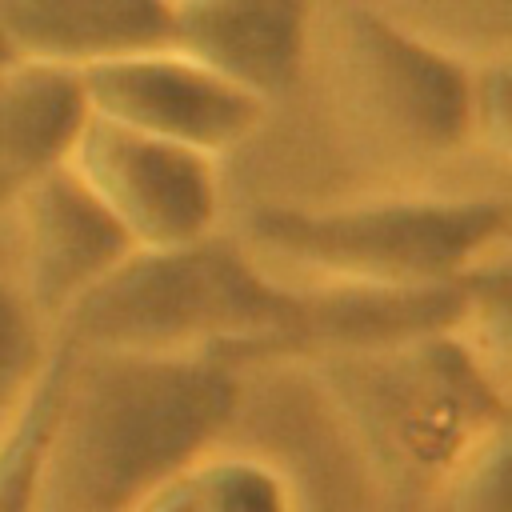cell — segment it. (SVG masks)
I'll return each mask as SVG.
<instances>
[{
	"mask_svg": "<svg viewBox=\"0 0 512 512\" xmlns=\"http://www.w3.org/2000/svg\"><path fill=\"white\" fill-rule=\"evenodd\" d=\"M4 220H16L20 260L12 280L52 332L80 296H88L128 252H136L72 164L32 184Z\"/></svg>",
	"mask_w": 512,
	"mask_h": 512,
	"instance_id": "cell-7",
	"label": "cell"
},
{
	"mask_svg": "<svg viewBox=\"0 0 512 512\" xmlns=\"http://www.w3.org/2000/svg\"><path fill=\"white\" fill-rule=\"evenodd\" d=\"M336 64L352 112L388 144L444 156L472 140V68L380 12L336 24Z\"/></svg>",
	"mask_w": 512,
	"mask_h": 512,
	"instance_id": "cell-4",
	"label": "cell"
},
{
	"mask_svg": "<svg viewBox=\"0 0 512 512\" xmlns=\"http://www.w3.org/2000/svg\"><path fill=\"white\" fill-rule=\"evenodd\" d=\"M80 76L92 116L208 152L216 160L252 140L268 112L264 100L172 48L120 56Z\"/></svg>",
	"mask_w": 512,
	"mask_h": 512,
	"instance_id": "cell-6",
	"label": "cell"
},
{
	"mask_svg": "<svg viewBox=\"0 0 512 512\" xmlns=\"http://www.w3.org/2000/svg\"><path fill=\"white\" fill-rule=\"evenodd\" d=\"M52 352H56L52 328L40 320V312L28 304L16 280L0 268V420L4 424L24 408Z\"/></svg>",
	"mask_w": 512,
	"mask_h": 512,
	"instance_id": "cell-12",
	"label": "cell"
},
{
	"mask_svg": "<svg viewBox=\"0 0 512 512\" xmlns=\"http://www.w3.org/2000/svg\"><path fill=\"white\" fill-rule=\"evenodd\" d=\"M508 232V208L484 196H388L356 204H264L248 216V248L272 252L324 284L448 288L484 272Z\"/></svg>",
	"mask_w": 512,
	"mask_h": 512,
	"instance_id": "cell-3",
	"label": "cell"
},
{
	"mask_svg": "<svg viewBox=\"0 0 512 512\" xmlns=\"http://www.w3.org/2000/svg\"><path fill=\"white\" fill-rule=\"evenodd\" d=\"M168 48L272 104L304 72L308 0H168Z\"/></svg>",
	"mask_w": 512,
	"mask_h": 512,
	"instance_id": "cell-8",
	"label": "cell"
},
{
	"mask_svg": "<svg viewBox=\"0 0 512 512\" xmlns=\"http://www.w3.org/2000/svg\"><path fill=\"white\" fill-rule=\"evenodd\" d=\"M60 368H64V344L56 340V352L44 368V376L36 380L32 396L24 400V408L4 424L0 436V512H28V496H32V468H36V448L60 388Z\"/></svg>",
	"mask_w": 512,
	"mask_h": 512,
	"instance_id": "cell-13",
	"label": "cell"
},
{
	"mask_svg": "<svg viewBox=\"0 0 512 512\" xmlns=\"http://www.w3.org/2000/svg\"><path fill=\"white\" fill-rule=\"evenodd\" d=\"M240 400L236 364L204 352L64 344L28 512H132L224 440Z\"/></svg>",
	"mask_w": 512,
	"mask_h": 512,
	"instance_id": "cell-1",
	"label": "cell"
},
{
	"mask_svg": "<svg viewBox=\"0 0 512 512\" xmlns=\"http://www.w3.org/2000/svg\"><path fill=\"white\" fill-rule=\"evenodd\" d=\"M68 164L132 248H176L220 228V172L208 152L92 116Z\"/></svg>",
	"mask_w": 512,
	"mask_h": 512,
	"instance_id": "cell-5",
	"label": "cell"
},
{
	"mask_svg": "<svg viewBox=\"0 0 512 512\" xmlns=\"http://www.w3.org/2000/svg\"><path fill=\"white\" fill-rule=\"evenodd\" d=\"M0 256H4V232H0Z\"/></svg>",
	"mask_w": 512,
	"mask_h": 512,
	"instance_id": "cell-16",
	"label": "cell"
},
{
	"mask_svg": "<svg viewBox=\"0 0 512 512\" xmlns=\"http://www.w3.org/2000/svg\"><path fill=\"white\" fill-rule=\"evenodd\" d=\"M132 512H296L280 468L240 452H204Z\"/></svg>",
	"mask_w": 512,
	"mask_h": 512,
	"instance_id": "cell-11",
	"label": "cell"
},
{
	"mask_svg": "<svg viewBox=\"0 0 512 512\" xmlns=\"http://www.w3.org/2000/svg\"><path fill=\"white\" fill-rule=\"evenodd\" d=\"M316 376L372 464L408 488H444L508 424L504 384L452 328L316 356Z\"/></svg>",
	"mask_w": 512,
	"mask_h": 512,
	"instance_id": "cell-2",
	"label": "cell"
},
{
	"mask_svg": "<svg viewBox=\"0 0 512 512\" xmlns=\"http://www.w3.org/2000/svg\"><path fill=\"white\" fill-rule=\"evenodd\" d=\"M88 120L80 72L36 60L0 72V224L32 184L72 160Z\"/></svg>",
	"mask_w": 512,
	"mask_h": 512,
	"instance_id": "cell-9",
	"label": "cell"
},
{
	"mask_svg": "<svg viewBox=\"0 0 512 512\" xmlns=\"http://www.w3.org/2000/svg\"><path fill=\"white\" fill-rule=\"evenodd\" d=\"M0 28L20 60L88 72L168 48V0H0Z\"/></svg>",
	"mask_w": 512,
	"mask_h": 512,
	"instance_id": "cell-10",
	"label": "cell"
},
{
	"mask_svg": "<svg viewBox=\"0 0 512 512\" xmlns=\"http://www.w3.org/2000/svg\"><path fill=\"white\" fill-rule=\"evenodd\" d=\"M16 60H20V56L12 52V40H8V32L0 28V72H4L8 64H16Z\"/></svg>",
	"mask_w": 512,
	"mask_h": 512,
	"instance_id": "cell-15",
	"label": "cell"
},
{
	"mask_svg": "<svg viewBox=\"0 0 512 512\" xmlns=\"http://www.w3.org/2000/svg\"><path fill=\"white\" fill-rule=\"evenodd\" d=\"M508 88L504 60L472 68V140L488 144L496 156L508 152Z\"/></svg>",
	"mask_w": 512,
	"mask_h": 512,
	"instance_id": "cell-14",
	"label": "cell"
}]
</instances>
